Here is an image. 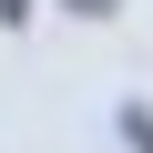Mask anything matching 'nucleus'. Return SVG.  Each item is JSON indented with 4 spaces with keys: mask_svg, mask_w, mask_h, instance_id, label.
I'll use <instances>...</instances> for the list:
<instances>
[{
    "mask_svg": "<svg viewBox=\"0 0 153 153\" xmlns=\"http://www.w3.org/2000/svg\"><path fill=\"white\" fill-rule=\"evenodd\" d=\"M61 10H82V21H112V10H123V0H61Z\"/></svg>",
    "mask_w": 153,
    "mask_h": 153,
    "instance_id": "2",
    "label": "nucleus"
},
{
    "mask_svg": "<svg viewBox=\"0 0 153 153\" xmlns=\"http://www.w3.org/2000/svg\"><path fill=\"white\" fill-rule=\"evenodd\" d=\"M0 21H10V31H21V21H31V0H0Z\"/></svg>",
    "mask_w": 153,
    "mask_h": 153,
    "instance_id": "3",
    "label": "nucleus"
},
{
    "mask_svg": "<svg viewBox=\"0 0 153 153\" xmlns=\"http://www.w3.org/2000/svg\"><path fill=\"white\" fill-rule=\"evenodd\" d=\"M123 133H133V153H153V112H143V102L123 112Z\"/></svg>",
    "mask_w": 153,
    "mask_h": 153,
    "instance_id": "1",
    "label": "nucleus"
}]
</instances>
